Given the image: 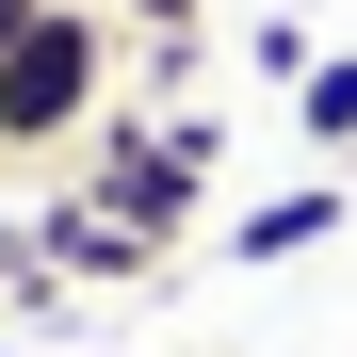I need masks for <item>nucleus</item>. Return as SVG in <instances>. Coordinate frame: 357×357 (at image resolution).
I'll return each mask as SVG.
<instances>
[{
    "label": "nucleus",
    "instance_id": "f257e3e1",
    "mask_svg": "<svg viewBox=\"0 0 357 357\" xmlns=\"http://www.w3.org/2000/svg\"><path fill=\"white\" fill-rule=\"evenodd\" d=\"M211 98H114L98 114V130L66 146V178H82V195L114 211V227H146V244H178V227H195L211 211Z\"/></svg>",
    "mask_w": 357,
    "mask_h": 357
},
{
    "label": "nucleus",
    "instance_id": "f03ea898",
    "mask_svg": "<svg viewBox=\"0 0 357 357\" xmlns=\"http://www.w3.org/2000/svg\"><path fill=\"white\" fill-rule=\"evenodd\" d=\"M114 66H130V49H114V17H98V0H49V33L0 66V146H17V162H33V146L66 162L98 114H114Z\"/></svg>",
    "mask_w": 357,
    "mask_h": 357
},
{
    "label": "nucleus",
    "instance_id": "7ed1b4c3",
    "mask_svg": "<svg viewBox=\"0 0 357 357\" xmlns=\"http://www.w3.org/2000/svg\"><path fill=\"white\" fill-rule=\"evenodd\" d=\"M309 244H341V178H292V195H260V211H227V227H211V260H244V276L309 260Z\"/></svg>",
    "mask_w": 357,
    "mask_h": 357
},
{
    "label": "nucleus",
    "instance_id": "20e7f679",
    "mask_svg": "<svg viewBox=\"0 0 357 357\" xmlns=\"http://www.w3.org/2000/svg\"><path fill=\"white\" fill-rule=\"evenodd\" d=\"M292 130H309V146H357V49H309V82H292Z\"/></svg>",
    "mask_w": 357,
    "mask_h": 357
},
{
    "label": "nucleus",
    "instance_id": "39448f33",
    "mask_svg": "<svg viewBox=\"0 0 357 357\" xmlns=\"http://www.w3.org/2000/svg\"><path fill=\"white\" fill-rule=\"evenodd\" d=\"M114 33H195V0H98Z\"/></svg>",
    "mask_w": 357,
    "mask_h": 357
},
{
    "label": "nucleus",
    "instance_id": "423d86ee",
    "mask_svg": "<svg viewBox=\"0 0 357 357\" xmlns=\"http://www.w3.org/2000/svg\"><path fill=\"white\" fill-rule=\"evenodd\" d=\"M33 33H49V0H0V66H17V49H33Z\"/></svg>",
    "mask_w": 357,
    "mask_h": 357
},
{
    "label": "nucleus",
    "instance_id": "0eeeda50",
    "mask_svg": "<svg viewBox=\"0 0 357 357\" xmlns=\"http://www.w3.org/2000/svg\"><path fill=\"white\" fill-rule=\"evenodd\" d=\"M0 357H33V341H0Z\"/></svg>",
    "mask_w": 357,
    "mask_h": 357
},
{
    "label": "nucleus",
    "instance_id": "6e6552de",
    "mask_svg": "<svg viewBox=\"0 0 357 357\" xmlns=\"http://www.w3.org/2000/svg\"><path fill=\"white\" fill-rule=\"evenodd\" d=\"M0 162H17V146H0Z\"/></svg>",
    "mask_w": 357,
    "mask_h": 357
}]
</instances>
